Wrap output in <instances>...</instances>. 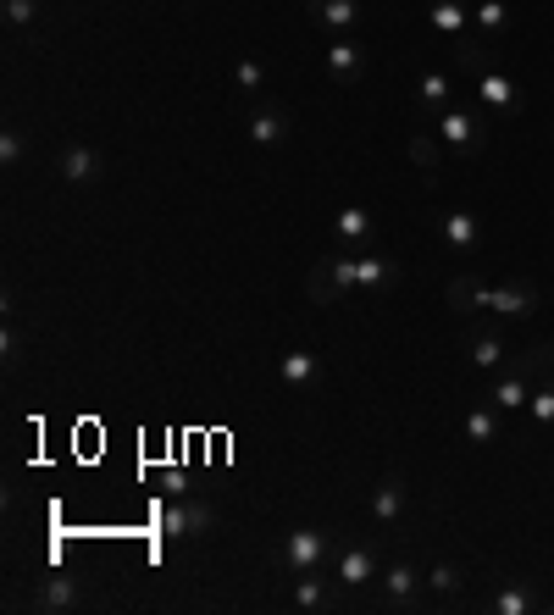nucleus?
Listing matches in <instances>:
<instances>
[{"mask_svg":"<svg viewBox=\"0 0 554 615\" xmlns=\"http://www.w3.org/2000/svg\"><path fill=\"white\" fill-rule=\"evenodd\" d=\"M100 172H106V161H100L89 145H67V150H61V178L73 183V189H89V183H100Z\"/></svg>","mask_w":554,"mask_h":615,"instance_id":"nucleus-9","label":"nucleus"},{"mask_svg":"<svg viewBox=\"0 0 554 615\" xmlns=\"http://www.w3.org/2000/svg\"><path fill=\"white\" fill-rule=\"evenodd\" d=\"M277 377H283L289 388H311L316 377H322V361H316L311 350H289L283 361H277Z\"/></svg>","mask_w":554,"mask_h":615,"instance_id":"nucleus-16","label":"nucleus"},{"mask_svg":"<svg viewBox=\"0 0 554 615\" xmlns=\"http://www.w3.org/2000/svg\"><path fill=\"white\" fill-rule=\"evenodd\" d=\"M311 17L327 34H350V28L361 23V0H311Z\"/></svg>","mask_w":554,"mask_h":615,"instance_id":"nucleus-12","label":"nucleus"},{"mask_svg":"<svg viewBox=\"0 0 554 615\" xmlns=\"http://www.w3.org/2000/svg\"><path fill=\"white\" fill-rule=\"evenodd\" d=\"M399 266L388 255H366V261H344V255H327L311 266V294L316 300H338L344 289H377V283H394Z\"/></svg>","mask_w":554,"mask_h":615,"instance_id":"nucleus-1","label":"nucleus"},{"mask_svg":"<svg viewBox=\"0 0 554 615\" xmlns=\"http://www.w3.org/2000/svg\"><path fill=\"white\" fill-rule=\"evenodd\" d=\"M466 438H471V444H494V438H499V405L466 410Z\"/></svg>","mask_w":554,"mask_h":615,"instance_id":"nucleus-21","label":"nucleus"},{"mask_svg":"<svg viewBox=\"0 0 554 615\" xmlns=\"http://www.w3.org/2000/svg\"><path fill=\"white\" fill-rule=\"evenodd\" d=\"M372 516H377V521H388V527H394V521L405 516V483H399V477H383V483H377V494H372Z\"/></svg>","mask_w":554,"mask_h":615,"instance_id":"nucleus-17","label":"nucleus"},{"mask_svg":"<svg viewBox=\"0 0 554 615\" xmlns=\"http://www.w3.org/2000/svg\"><path fill=\"white\" fill-rule=\"evenodd\" d=\"M488 610H494V615H527L532 610V593L527 588H499Z\"/></svg>","mask_w":554,"mask_h":615,"instance_id":"nucleus-25","label":"nucleus"},{"mask_svg":"<svg viewBox=\"0 0 554 615\" xmlns=\"http://www.w3.org/2000/svg\"><path fill=\"white\" fill-rule=\"evenodd\" d=\"M471 84H477V100H482V106H494V111H516V106H521V89L510 84L499 67H477V73H471Z\"/></svg>","mask_w":554,"mask_h":615,"instance_id":"nucleus-6","label":"nucleus"},{"mask_svg":"<svg viewBox=\"0 0 554 615\" xmlns=\"http://www.w3.org/2000/svg\"><path fill=\"white\" fill-rule=\"evenodd\" d=\"M372 577H377V555H372V549H361V543H350V549L338 555V566H333L338 588H366Z\"/></svg>","mask_w":554,"mask_h":615,"instance_id":"nucleus-8","label":"nucleus"},{"mask_svg":"<svg viewBox=\"0 0 554 615\" xmlns=\"http://www.w3.org/2000/svg\"><path fill=\"white\" fill-rule=\"evenodd\" d=\"M333 233H338L344 244L372 239V211H361V205H344V211H338V222H333Z\"/></svg>","mask_w":554,"mask_h":615,"instance_id":"nucleus-20","label":"nucleus"},{"mask_svg":"<svg viewBox=\"0 0 554 615\" xmlns=\"http://www.w3.org/2000/svg\"><path fill=\"white\" fill-rule=\"evenodd\" d=\"M433 133L455 150L460 161H477L482 145H488V128L477 122V106H444V111H438V122H433Z\"/></svg>","mask_w":554,"mask_h":615,"instance_id":"nucleus-3","label":"nucleus"},{"mask_svg":"<svg viewBox=\"0 0 554 615\" xmlns=\"http://www.w3.org/2000/svg\"><path fill=\"white\" fill-rule=\"evenodd\" d=\"M0 6H6L12 28H34V17H39V0H0Z\"/></svg>","mask_w":554,"mask_h":615,"instance_id":"nucleus-26","label":"nucleus"},{"mask_svg":"<svg viewBox=\"0 0 554 615\" xmlns=\"http://www.w3.org/2000/svg\"><path fill=\"white\" fill-rule=\"evenodd\" d=\"M294 604H300V610H327L333 593H327V582L316 577V571H300V582H294Z\"/></svg>","mask_w":554,"mask_h":615,"instance_id":"nucleus-22","label":"nucleus"},{"mask_svg":"<svg viewBox=\"0 0 554 615\" xmlns=\"http://www.w3.org/2000/svg\"><path fill=\"white\" fill-rule=\"evenodd\" d=\"M471 23H477L482 39H499L510 28V6L505 0H477V6H471Z\"/></svg>","mask_w":554,"mask_h":615,"instance_id":"nucleus-18","label":"nucleus"},{"mask_svg":"<svg viewBox=\"0 0 554 615\" xmlns=\"http://www.w3.org/2000/svg\"><path fill=\"white\" fill-rule=\"evenodd\" d=\"M23 156H28V139L17 128H6V133H0V161H6V167H17Z\"/></svg>","mask_w":554,"mask_h":615,"instance_id":"nucleus-30","label":"nucleus"},{"mask_svg":"<svg viewBox=\"0 0 554 615\" xmlns=\"http://www.w3.org/2000/svg\"><path fill=\"white\" fill-rule=\"evenodd\" d=\"M233 78H239L244 95H255V89L266 84V67H261V61H239V73H233Z\"/></svg>","mask_w":554,"mask_h":615,"instance_id":"nucleus-32","label":"nucleus"},{"mask_svg":"<svg viewBox=\"0 0 554 615\" xmlns=\"http://www.w3.org/2000/svg\"><path fill=\"white\" fill-rule=\"evenodd\" d=\"M438 145H444V139H427V133H416V139H410V161H416L427 178H438Z\"/></svg>","mask_w":554,"mask_h":615,"instance_id":"nucleus-24","label":"nucleus"},{"mask_svg":"<svg viewBox=\"0 0 554 615\" xmlns=\"http://www.w3.org/2000/svg\"><path fill=\"white\" fill-rule=\"evenodd\" d=\"M527 410H532V422H538V427H554V383L538 388V394L527 399Z\"/></svg>","mask_w":554,"mask_h":615,"instance_id":"nucleus-28","label":"nucleus"},{"mask_svg":"<svg viewBox=\"0 0 554 615\" xmlns=\"http://www.w3.org/2000/svg\"><path fill=\"white\" fill-rule=\"evenodd\" d=\"M427 23H433L438 39H460V34H466V23H471V6H466V0H433Z\"/></svg>","mask_w":554,"mask_h":615,"instance_id":"nucleus-14","label":"nucleus"},{"mask_svg":"<svg viewBox=\"0 0 554 615\" xmlns=\"http://www.w3.org/2000/svg\"><path fill=\"white\" fill-rule=\"evenodd\" d=\"M161 532H167V538H189V505H167V510H161Z\"/></svg>","mask_w":554,"mask_h":615,"instance_id":"nucleus-29","label":"nucleus"},{"mask_svg":"<svg viewBox=\"0 0 554 615\" xmlns=\"http://www.w3.org/2000/svg\"><path fill=\"white\" fill-rule=\"evenodd\" d=\"M327 73H333L344 89L361 84V78H366V50L355 45L350 34H333V45H327Z\"/></svg>","mask_w":554,"mask_h":615,"instance_id":"nucleus-5","label":"nucleus"},{"mask_svg":"<svg viewBox=\"0 0 554 615\" xmlns=\"http://www.w3.org/2000/svg\"><path fill=\"white\" fill-rule=\"evenodd\" d=\"M449 305L455 311H499L510 316V322H521V316L538 311V289H527V283H510V289H488V283H449Z\"/></svg>","mask_w":554,"mask_h":615,"instance_id":"nucleus-2","label":"nucleus"},{"mask_svg":"<svg viewBox=\"0 0 554 615\" xmlns=\"http://www.w3.org/2000/svg\"><path fill=\"white\" fill-rule=\"evenodd\" d=\"M444 239H449V250H455V255H471L482 244V222L471 217V211H449V217H444Z\"/></svg>","mask_w":554,"mask_h":615,"instance_id":"nucleus-15","label":"nucleus"},{"mask_svg":"<svg viewBox=\"0 0 554 615\" xmlns=\"http://www.w3.org/2000/svg\"><path fill=\"white\" fill-rule=\"evenodd\" d=\"M78 599H84V588H78V577H39V588H34V610H50V615H61V610H78Z\"/></svg>","mask_w":554,"mask_h":615,"instance_id":"nucleus-7","label":"nucleus"},{"mask_svg":"<svg viewBox=\"0 0 554 615\" xmlns=\"http://www.w3.org/2000/svg\"><path fill=\"white\" fill-rule=\"evenodd\" d=\"M460 582H466V571H460V566H433V571H427V588H433V593H455Z\"/></svg>","mask_w":554,"mask_h":615,"instance_id":"nucleus-27","label":"nucleus"},{"mask_svg":"<svg viewBox=\"0 0 554 615\" xmlns=\"http://www.w3.org/2000/svg\"><path fill=\"white\" fill-rule=\"evenodd\" d=\"M244 133H250L255 145H283V139L294 133V122H289V111H277V106H255L250 122H244Z\"/></svg>","mask_w":554,"mask_h":615,"instance_id":"nucleus-11","label":"nucleus"},{"mask_svg":"<svg viewBox=\"0 0 554 615\" xmlns=\"http://www.w3.org/2000/svg\"><path fill=\"white\" fill-rule=\"evenodd\" d=\"M449 73H422V84H416V100H422L427 111H444L449 106Z\"/></svg>","mask_w":554,"mask_h":615,"instance_id":"nucleus-23","label":"nucleus"},{"mask_svg":"<svg viewBox=\"0 0 554 615\" xmlns=\"http://www.w3.org/2000/svg\"><path fill=\"white\" fill-rule=\"evenodd\" d=\"M0 350H6V366H17V327H6V338H0Z\"/></svg>","mask_w":554,"mask_h":615,"instance_id":"nucleus-33","label":"nucleus"},{"mask_svg":"<svg viewBox=\"0 0 554 615\" xmlns=\"http://www.w3.org/2000/svg\"><path fill=\"white\" fill-rule=\"evenodd\" d=\"M527 361H516V372H505L494 388H488V405H499V410H521L532 399V388H527Z\"/></svg>","mask_w":554,"mask_h":615,"instance_id":"nucleus-13","label":"nucleus"},{"mask_svg":"<svg viewBox=\"0 0 554 615\" xmlns=\"http://www.w3.org/2000/svg\"><path fill=\"white\" fill-rule=\"evenodd\" d=\"M211 527H217V510H211V505H189V538H211Z\"/></svg>","mask_w":554,"mask_h":615,"instance_id":"nucleus-31","label":"nucleus"},{"mask_svg":"<svg viewBox=\"0 0 554 615\" xmlns=\"http://www.w3.org/2000/svg\"><path fill=\"white\" fill-rule=\"evenodd\" d=\"M383 577V599L394 604V610H416V588H422V571L416 566H388V571H377Z\"/></svg>","mask_w":554,"mask_h":615,"instance_id":"nucleus-10","label":"nucleus"},{"mask_svg":"<svg viewBox=\"0 0 554 615\" xmlns=\"http://www.w3.org/2000/svg\"><path fill=\"white\" fill-rule=\"evenodd\" d=\"M466 355H471L477 372H494V366L505 361V338H499V333H471L466 338Z\"/></svg>","mask_w":554,"mask_h":615,"instance_id":"nucleus-19","label":"nucleus"},{"mask_svg":"<svg viewBox=\"0 0 554 615\" xmlns=\"http://www.w3.org/2000/svg\"><path fill=\"white\" fill-rule=\"evenodd\" d=\"M327 560V532H316V527H300V532H289L283 538V566L300 577V571H316Z\"/></svg>","mask_w":554,"mask_h":615,"instance_id":"nucleus-4","label":"nucleus"}]
</instances>
